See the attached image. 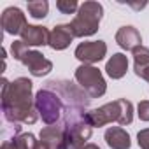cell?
Instances as JSON below:
<instances>
[{"instance_id":"obj_1","label":"cell","mask_w":149,"mask_h":149,"mask_svg":"<svg viewBox=\"0 0 149 149\" xmlns=\"http://www.w3.org/2000/svg\"><path fill=\"white\" fill-rule=\"evenodd\" d=\"M33 83L28 77L9 81L2 79V112L4 119L11 125H33L40 118L32 95Z\"/></svg>"},{"instance_id":"obj_2","label":"cell","mask_w":149,"mask_h":149,"mask_svg":"<svg viewBox=\"0 0 149 149\" xmlns=\"http://www.w3.org/2000/svg\"><path fill=\"white\" fill-rule=\"evenodd\" d=\"M86 121L93 128H100V126H105V125L114 123V121L121 126L132 125V121H133V104L126 98H118L114 102L104 104L98 109H91L86 114Z\"/></svg>"},{"instance_id":"obj_3","label":"cell","mask_w":149,"mask_h":149,"mask_svg":"<svg viewBox=\"0 0 149 149\" xmlns=\"http://www.w3.org/2000/svg\"><path fill=\"white\" fill-rule=\"evenodd\" d=\"M104 18V6L95 0H86L79 6V11L70 21L72 32L76 37H91L98 32L100 21Z\"/></svg>"},{"instance_id":"obj_4","label":"cell","mask_w":149,"mask_h":149,"mask_svg":"<svg viewBox=\"0 0 149 149\" xmlns=\"http://www.w3.org/2000/svg\"><path fill=\"white\" fill-rule=\"evenodd\" d=\"M35 107L40 116V119L49 125H58L63 119L65 112V102L63 98L51 88L44 86L35 93Z\"/></svg>"},{"instance_id":"obj_5","label":"cell","mask_w":149,"mask_h":149,"mask_svg":"<svg viewBox=\"0 0 149 149\" xmlns=\"http://www.w3.org/2000/svg\"><path fill=\"white\" fill-rule=\"evenodd\" d=\"M74 77L91 100L104 97L107 91V83L102 76V72L93 65H79L74 72Z\"/></svg>"},{"instance_id":"obj_6","label":"cell","mask_w":149,"mask_h":149,"mask_svg":"<svg viewBox=\"0 0 149 149\" xmlns=\"http://www.w3.org/2000/svg\"><path fill=\"white\" fill-rule=\"evenodd\" d=\"M107 54V44L104 40H88V42H81L76 51H74V56H76L81 65H93L98 63L105 58Z\"/></svg>"},{"instance_id":"obj_7","label":"cell","mask_w":149,"mask_h":149,"mask_svg":"<svg viewBox=\"0 0 149 149\" xmlns=\"http://www.w3.org/2000/svg\"><path fill=\"white\" fill-rule=\"evenodd\" d=\"M28 70H30V74L33 77H44V76H47V74L53 70V61L51 60H47L40 51H37V49H28L23 56H21V60H19Z\"/></svg>"},{"instance_id":"obj_8","label":"cell","mask_w":149,"mask_h":149,"mask_svg":"<svg viewBox=\"0 0 149 149\" xmlns=\"http://www.w3.org/2000/svg\"><path fill=\"white\" fill-rule=\"evenodd\" d=\"M0 25H2L4 32L9 35H21V32L28 23H26V16L19 7H7L0 16Z\"/></svg>"},{"instance_id":"obj_9","label":"cell","mask_w":149,"mask_h":149,"mask_svg":"<svg viewBox=\"0 0 149 149\" xmlns=\"http://www.w3.org/2000/svg\"><path fill=\"white\" fill-rule=\"evenodd\" d=\"M39 140H42L49 149H67V133L61 123L44 126L39 133Z\"/></svg>"},{"instance_id":"obj_10","label":"cell","mask_w":149,"mask_h":149,"mask_svg":"<svg viewBox=\"0 0 149 149\" xmlns=\"http://www.w3.org/2000/svg\"><path fill=\"white\" fill-rule=\"evenodd\" d=\"M74 32H72V26L70 23H61V25H56L51 33H49V47L54 49V51H63L70 46V42L74 40Z\"/></svg>"},{"instance_id":"obj_11","label":"cell","mask_w":149,"mask_h":149,"mask_svg":"<svg viewBox=\"0 0 149 149\" xmlns=\"http://www.w3.org/2000/svg\"><path fill=\"white\" fill-rule=\"evenodd\" d=\"M49 30L40 25H26L25 30L21 32V40L28 47H39V46H47L49 44Z\"/></svg>"},{"instance_id":"obj_12","label":"cell","mask_w":149,"mask_h":149,"mask_svg":"<svg viewBox=\"0 0 149 149\" xmlns=\"http://www.w3.org/2000/svg\"><path fill=\"white\" fill-rule=\"evenodd\" d=\"M116 42L125 51H133L139 46H142V35L135 26H121L116 32Z\"/></svg>"},{"instance_id":"obj_13","label":"cell","mask_w":149,"mask_h":149,"mask_svg":"<svg viewBox=\"0 0 149 149\" xmlns=\"http://www.w3.org/2000/svg\"><path fill=\"white\" fill-rule=\"evenodd\" d=\"M104 139L111 149H130L132 147L130 133L121 126H109L104 133Z\"/></svg>"},{"instance_id":"obj_14","label":"cell","mask_w":149,"mask_h":149,"mask_svg":"<svg viewBox=\"0 0 149 149\" xmlns=\"http://www.w3.org/2000/svg\"><path fill=\"white\" fill-rule=\"evenodd\" d=\"M126 70H128V58L123 53H114L105 63V72L111 79H116V81L123 79Z\"/></svg>"},{"instance_id":"obj_15","label":"cell","mask_w":149,"mask_h":149,"mask_svg":"<svg viewBox=\"0 0 149 149\" xmlns=\"http://www.w3.org/2000/svg\"><path fill=\"white\" fill-rule=\"evenodd\" d=\"M35 135L33 133H19V135H14L7 140L2 142L0 149H33V144H35Z\"/></svg>"},{"instance_id":"obj_16","label":"cell","mask_w":149,"mask_h":149,"mask_svg":"<svg viewBox=\"0 0 149 149\" xmlns=\"http://www.w3.org/2000/svg\"><path fill=\"white\" fill-rule=\"evenodd\" d=\"M132 53H133V72H135V74H137L139 70L149 67V47L139 46V47L133 49Z\"/></svg>"},{"instance_id":"obj_17","label":"cell","mask_w":149,"mask_h":149,"mask_svg":"<svg viewBox=\"0 0 149 149\" xmlns=\"http://www.w3.org/2000/svg\"><path fill=\"white\" fill-rule=\"evenodd\" d=\"M26 9H28V14L33 19H44L49 13V4L46 0H33V2L26 4Z\"/></svg>"},{"instance_id":"obj_18","label":"cell","mask_w":149,"mask_h":149,"mask_svg":"<svg viewBox=\"0 0 149 149\" xmlns=\"http://www.w3.org/2000/svg\"><path fill=\"white\" fill-rule=\"evenodd\" d=\"M79 6L76 0H58L56 2V9L61 13V14H74L79 11Z\"/></svg>"},{"instance_id":"obj_19","label":"cell","mask_w":149,"mask_h":149,"mask_svg":"<svg viewBox=\"0 0 149 149\" xmlns=\"http://www.w3.org/2000/svg\"><path fill=\"white\" fill-rule=\"evenodd\" d=\"M28 49H30V47H28L23 40H14V42L11 44V54H13V58L18 60V61L21 60V56H23Z\"/></svg>"},{"instance_id":"obj_20","label":"cell","mask_w":149,"mask_h":149,"mask_svg":"<svg viewBox=\"0 0 149 149\" xmlns=\"http://www.w3.org/2000/svg\"><path fill=\"white\" fill-rule=\"evenodd\" d=\"M137 116L140 121L149 123V100H140L137 105Z\"/></svg>"},{"instance_id":"obj_21","label":"cell","mask_w":149,"mask_h":149,"mask_svg":"<svg viewBox=\"0 0 149 149\" xmlns=\"http://www.w3.org/2000/svg\"><path fill=\"white\" fill-rule=\"evenodd\" d=\"M137 142L140 149H149V128H144L137 133Z\"/></svg>"},{"instance_id":"obj_22","label":"cell","mask_w":149,"mask_h":149,"mask_svg":"<svg viewBox=\"0 0 149 149\" xmlns=\"http://www.w3.org/2000/svg\"><path fill=\"white\" fill-rule=\"evenodd\" d=\"M137 77H140V79H144V81H147L149 83V67H146V68H142V70H139L137 74H135Z\"/></svg>"},{"instance_id":"obj_23","label":"cell","mask_w":149,"mask_h":149,"mask_svg":"<svg viewBox=\"0 0 149 149\" xmlns=\"http://www.w3.org/2000/svg\"><path fill=\"white\" fill-rule=\"evenodd\" d=\"M33 149H49V147H47L42 140H37V142L33 144Z\"/></svg>"},{"instance_id":"obj_24","label":"cell","mask_w":149,"mask_h":149,"mask_svg":"<svg viewBox=\"0 0 149 149\" xmlns=\"http://www.w3.org/2000/svg\"><path fill=\"white\" fill-rule=\"evenodd\" d=\"M84 149H100L97 144H93V142H88L86 146H84Z\"/></svg>"}]
</instances>
